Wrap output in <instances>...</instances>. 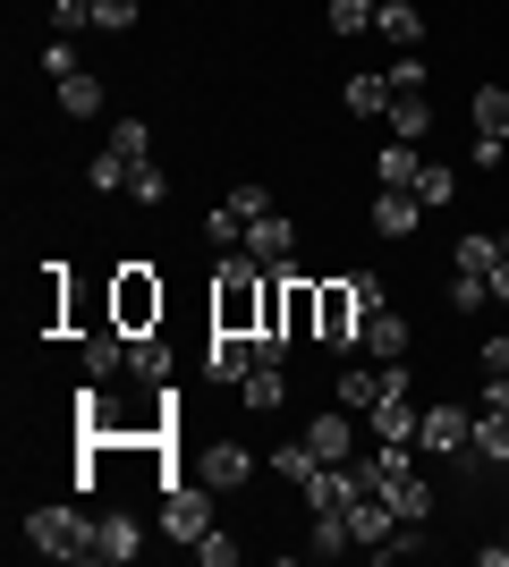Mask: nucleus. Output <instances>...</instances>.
I'll list each match as a JSON object with an SVG mask.
<instances>
[{"instance_id": "f257e3e1", "label": "nucleus", "mask_w": 509, "mask_h": 567, "mask_svg": "<svg viewBox=\"0 0 509 567\" xmlns=\"http://www.w3.org/2000/svg\"><path fill=\"white\" fill-rule=\"evenodd\" d=\"M26 543L43 550V559H94V525L51 499V508H26Z\"/></svg>"}, {"instance_id": "f03ea898", "label": "nucleus", "mask_w": 509, "mask_h": 567, "mask_svg": "<svg viewBox=\"0 0 509 567\" xmlns=\"http://www.w3.org/2000/svg\"><path fill=\"white\" fill-rule=\"evenodd\" d=\"M111 322H120L128 339H136V331H162V280H153L145 262H128L120 280H111Z\"/></svg>"}, {"instance_id": "7ed1b4c3", "label": "nucleus", "mask_w": 509, "mask_h": 567, "mask_svg": "<svg viewBox=\"0 0 509 567\" xmlns=\"http://www.w3.org/2000/svg\"><path fill=\"white\" fill-rule=\"evenodd\" d=\"M204 492H213V483H195V474H179V483H170V492H162V534H170V543H204V534H213V499H204Z\"/></svg>"}, {"instance_id": "20e7f679", "label": "nucleus", "mask_w": 509, "mask_h": 567, "mask_svg": "<svg viewBox=\"0 0 509 567\" xmlns=\"http://www.w3.org/2000/svg\"><path fill=\"white\" fill-rule=\"evenodd\" d=\"M357 331H365V306H357V288H348V280L315 288V339H323V348L357 355Z\"/></svg>"}, {"instance_id": "39448f33", "label": "nucleus", "mask_w": 509, "mask_h": 567, "mask_svg": "<svg viewBox=\"0 0 509 567\" xmlns=\"http://www.w3.org/2000/svg\"><path fill=\"white\" fill-rule=\"evenodd\" d=\"M467 432H476L467 406H425V415H416V450L425 457H467Z\"/></svg>"}, {"instance_id": "423d86ee", "label": "nucleus", "mask_w": 509, "mask_h": 567, "mask_svg": "<svg viewBox=\"0 0 509 567\" xmlns=\"http://www.w3.org/2000/svg\"><path fill=\"white\" fill-rule=\"evenodd\" d=\"M297 441H306L323 466H348V457H357V415H348V406H332V415H315Z\"/></svg>"}, {"instance_id": "0eeeda50", "label": "nucleus", "mask_w": 509, "mask_h": 567, "mask_svg": "<svg viewBox=\"0 0 509 567\" xmlns=\"http://www.w3.org/2000/svg\"><path fill=\"white\" fill-rule=\"evenodd\" d=\"M136 550H145V525L128 517V508H111V517H94V559H102V567H128V559H136Z\"/></svg>"}, {"instance_id": "6e6552de", "label": "nucleus", "mask_w": 509, "mask_h": 567, "mask_svg": "<svg viewBox=\"0 0 509 567\" xmlns=\"http://www.w3.org/2000/svg\"><path fill=\"white\" fill-rule=\"evenodd\" d=\"M204 364H213V381L238 390V381L255 373V331H213V339H204Z\"/></svg>"}, {"instance_id": "1a4fd4ad", "label": "nucleus", "mask_w": 509, "mask_h": 567, "mask_svg": "<svg viewBox=\"0 0 509 567\" xmlns=\"http://www.w3.org/2000/svg\"><path fill=\"white\" fill-rule=\"evenodd\" d=\"M348 534H357L365 550H383L390 534H399V508H390L383 492H357V499H348Z\"/></svg>"}, {"instance_id": "9d476101", "label": "nucleus", "mask_w": 509, "mask_h": 567, "mask_svg": "<svg viewBox=\"0 0 509 567\" xmlns=\"http://www.w3.org/2000/svg\"><path fill=\"white\" fill-rule=\"evenodd\" d=\"M357 348H365V355H383V364H399V355L416 348V331H408V313H390V306H383V313H365V331H357Z\"/></svg>"}, {"instance_id": "9b49d317", "label": "nucleus", "mask_w": 509, "mask_h": 567, "mask_svg": "<svg viewBox=\"0 0 509 567\" xmlns=\"http://www.w3.org/2000/svg\"><path fill=\"white\" fill-rule=\"evenodd\" d=\"M416 220H425V204H416V187H383L374 195V237H416Z\"/></svg>"}, {"instance_id": "f8f14e48", "label": "nucleus", "mask_w": 509, "mask_h": 567, "mask_svg": "<svg viewBox=\"0 0 509 567\" xmlns=\"http://www.w3.org/2000/svg\"><path fill=\"white\" fill-rule=\"evenodd\" d=\"M246 474H255V457H246L238 441H204V457H195V483L230 492V483H246Z\"/></svg>"}, {"instance_id": "ddd939ff", "label": "nucleus", "mask_w": 509, "mask_h": 567, "mask_svg": "<svg viewBox=\"0 0 509 567\" xmlns=\"http://www.w3.org/2000/svg\"><path fill=\"white\" fill-rule=\"evenodd\" d=\"M246 255L264 262V271H281V262L297 255V229H289V213H264L255 229H246Z\"/></svg>"}, {"instance_id": "4468645a", "label": "nucleus", "mask_w": 509, "mask_h": 567, "mask_svg": "<svg viewBox=\"0 0 509 567\" xmlns=\"http://www.w3.org/2000/svg\"><path fill=\"white\" fill-rule=\"evenodd\" d=\"M416 415H425L416 390H383L374 399V441H416Z\"/></svg>"}, {"instance_id": "2eb2a0df", "label": "nucleus", "mask_w": 509, "mask_h": 567, "mask_svg": "<svg viewBox=\"0 0 509 567\" xmlns=\"http://www.w3.org/2000/svg\"><path fill=\"white\" fill-rule=\"evenodd\" d=\"M374 34L399 43V51H416L425 43V9H416V0H383V9H374Z\"/></svg>"}, {"instance_id": "dca6fc26", "label": "nucleus", "mask_w": 509, "mask_h": 567, "mask_svg": "<svg viewBox=\"0 0 509 567\" xmlns=\"http://www.w3.org/2000/svg\"><path fill=\"white\" fill-rule=\"evenodd\" d=\"M467 450L485 457V466H509V406H485L476 432H467Z\"/></svg>"}, {"instance_id": "f3484780", "label": "nucleus", "mask_w": 509, "mask_h": 567, "mask_svg": "<svg viewBox=\"0 0 509 567\" xmlns=\"http://www.w3.org/2000/svg\"><path fill=\"white\" fill-rule=\"evenodd\" d=\"M128 373H136V381H170V339L136 331V339H128Z\"/></svg>"}, {"instance_id": "a211bd4d", "label": "nucleus", "mask_w": 509, "mask_h": 567, "mask_svg": "<svg viewBox=\"0 0 509 567\" xmlns=\"http://www.w3.org/2000/svg\"><path fill=\"white\" fill-rule=\"evenodd\" d=\"M374 399H383V373L348 355V364H339V406H357V415H374Z\"/></svg>"}, {"instance_id": "6ab92c4d", "label": "nucleus", "mask_w": 509, "mask_h": 567, "mask_svg": "<svg viewBox=\"0 0 509 567\" xmlns=\"http://www.w3.org/2000/svg\"><path fill=\"white\" fill-rule=\"evenodd\" d=\"M390 136H399V144H425V136H434V102H425V94H399V102H390Z\"/></svg>"}, {"instance_id": "aec40b11", "label": "nucleus", "mask_w": 509, "mask_h": 567, "mask_svg": "<svg viewBox=\"0 0 509 567\" xmlns=\"http://www.w3.org/2000/svg\"><path fill=\"white\" fill-rule=\"evenodd\" d=\"M416 169H425V144H399V136H390L383 162H374V178H383V187H416Z\"/></svg>"}, {"instance_id": "412c9836", "label": "nucleus", "mask_w": 509, "mask_h": 567, "mask_svg": "<svg viewBox=\"0 0 509 567\" xmlns=\"http://www.w3.org/2000/svg\"><path fill=\"white\" fill-rule=\"evenodd\" d=\"M238 399H246V406H255V415H272V406L289 399V373H281V364H255V373H246V381H238Z\"/></svg>"}, {"instance_id": "4be33fe9", "label": "nucleus", "mask_w": 509, "mask_h": 567, "mask_svg": "<svg viewBox=\"0 0 509 567\" xmlns=\"http://www.w3.org/2000/svg\"><path fill=\"white\" fill-rule=\"evenodd\" d=\"M120 364H128V331H120V322H111V331H94V339H85V381L120 373Z\"/></svg>"}, {"instance_id": "5701e85b", "label": "nucleus", "mask_w": 509, "mask_h": 567, "mask_svg": "<svg viewBox=\"0 0 509 567\" xmlns=\"http://www.w3.org/2000/svg\"><path fill=\"white\" fill-rule=\"evenodd\" d=\"M339 102H348L357 118H390V102H399V94H390V76H348V94H339Z\"/></svg>"}, {"instance_id": "b1692460", "label": "nucleus", "mask_w": 509, "mask_h": 567, "mask_svg": "<svg viewBox=\"0 0 509 567\" xmlns=\"http://www.w3.org/2000/svg\"><path fill=\"white\" fill-rule=\"evenodd\" d=\"M60 111L69 118H102V76H85V69L60 76Z\"/></svg>"}, {"instance_id": "393cba45", "label": "nucleus", "mask_w": 509, "mask_h": 567, "mask_svg": "<svg viewBox=\"0 0 509 567\" xmlns=\"http://www.w3.org/2000/svg\"><path fill=\"white\" fill-rule=\"evenodd\" d=\"M102 144H111V153H128V162H153V127H145V118H111V127H102Z\"/></svg>"}, {"instance_id": "a878e982", "label": "nucleus", "mask_w": 509, "mask_h": 567, "mask_svg": "<svg viewBox=\"0 0 509 567\" xmlns=\"http://www.w3.org/2000/svg\"><path fill=\"white\" fill-rule=\"evenodd\" d=\"M450 195H459V169H450V162H425V169H416V204H425V213H441Z\"/></svg>"}, {"instance_id": "bb28decb", "label": "nucleus", "mask_w": 509, "mask_h": 567, "mask_svg": "<svg viewBox=\"0 0 509 567\" xmlns=\"http://www.w3.org/2000/svg\"><path fill=\"white\" fill-rule=\"evenodd\" d=\"M204 237H213V255H230V246H246V220H238V204L221 195L213 213H204Z\"/></svg>"}, {"instance_id": "cd10ccee", "label": "nucleus", "mask_w": 509, "mask_h": 567, "mask_svg": "<svg viewBox=\"0 0 509 567\" xmlns=\"http://www.w3.org/2000/svg\"><path fill=\"white\" fill-rule=\"evenodd\" d=\"M85 178H94V187H102V195H120V187H128V178H136V162H128V153H111V144H102L94 162H85Z\"/></svg>"}, {"instance_id": "c85d7f7f", "label": "nucleus", "mask_w": 509, "mask_h": 567, "mask_svg": "<svg viewBox=\"0 0 509 567\" xmlns=\"http://www.w3.org/2000/svg\"><path fill=\"white\" fill-rule=\"evenodd\" d=\"M476 136H501V144H509V94H501V85H485V94H476Z\"/></svg>"}, {"instance_id": "c756f323", "label": "nucleus", "mask_w": 509, "mask_h": 567, "mask_svg": "<svg viewBox=\"0 0 509 567\" xmlns=\"http://www.w3.org/2000/svg\"><path fill=\"white\" fill-rule=\"evenodd\" d=\"M492 262H501V237L467 229V237H459V271H485V280H492Z\"/></svg>"}, {"instance_id": "7c9ffc66", "label": "nucleus", "mask_w": 509, "mask_h": 567, "mask_svg": "<svg viewBox=\"0 0 509 567\" xmlns=\"http://www.w3.org/2000/svg\"><path fill=\"white\" fill-rule=\"evenodd\" d=\"M492 306V280L485 271H459V280H450V313H485Z\"/></svg>"}, {"instance_id": "2f4dec72", "label": "nucleus", "mask_w": 509, "mask_h": 567, "mask_svg": "<svg viewBox=\"0 0 509 567\" xmlns=\"http://www.w3.org/2000/svg\"><path fill=\"white\" fill-rule=\"evenodd\" d=\"M374 9H383V0H332L323 18H332V34H365V25H374Z\"/></svg>"}, {"instance_id": "473e14b6", "label": "nucleus", "mask_w": 509, "mask_h": 567, "mask_svg": "<svg viewBox=\"0 0 509 567\" xmlns=\"http://www.w3.org/2000/svg\"><path fill=\"white\" fill-rule=\"evenodd\" d=\"M315 466H323V457L306 450V441H289V450H272V474H289L297 492H306V474H315Z\"/></svg>"}, {"instance_id": "72a5a7b5", "label": "nucleus", "mask_w": 509, "mask_h": 567, "mask_svg": "<svg viewBox=\"0 0 509 567\" xmlns=\"http://www.w3.org/2000/svg\"><path fill=\"white\" fill-rule=\"evenodd\" d=\"M85 9H94V25H102V34H128V25H136V9H145V0H85Z\"/></svg>"}, {"instance_id": "f704fd0d", "label": "nucleus", "mask_w": 509, "mask_h": 567, "mask_svg": "<svg viewBox=\"0 0 509 567\" xmlns=\"http://www.w3.org/2000/svg\"><path fill=\"white\" fill-rule=\"evenodd\" d=\"M383 76H390V94H425V60H416V51H399Z\"/></svg>"}, {"instance_id": "c9c22d12", "label": "nucleus", "mask_w": 509, "mask_h": 567, "mask_svg": "<svg viewBox=\"0 0 509 567\" xmlns=\"http://www.w3.org/2000/svg\"><path fill=\"white\" fill-rule=\"evenodd\" d=\"M348 288H357V306H365V313H383V306H390L383 271H348Z\"/></svg>"}, {"instance_id": "e433bc0d", "label": "nucleus", "mask_w": 509, "mask_h": 567, "mask_svg": "<svg viewBox=\"0 0 509 567\" xmlns=\"http://www.w3.org/2000/svg\"><path fill=\"white\" fill-rule=\"evenodd\" d=\"M230 204H238V220H246V229H255V220H264V213H281V204H272L264 187H230Z\"/></svg>"}, {"instance_id": "4c0bfd02", "label": "nucleus", "mask_w": 509, "mask_h": 567, "mask_svg": "<svg viewBox=\"0 0 509 567\" xmlns=\"http://www.w3.org/2000/svg\"><path fill=\"white\" fill-rule=\"evenodd\" d=\"M128 195H136V204H162V195H170V178H162V169H153V162H136V178H128Z\"/></svg>"}, {"instance_id": "58836bf2", "label": "nucleus", "mask_w": 509, "mask_h": 567, "mask_svg": "<svg viewBox=\"0 0 509 567\" xmlns=\"http://www.w3.org/2000/svg\"><path fill=\"white\" fill-rule=\"evenodd\" d=\"M195 559H204V567H230V559H238V543H230V534H221V525H213V534L195 543Z\"/></svg>"}, {"instance_id": "ea45409f", "label": "nucleus", "mask_w": 509, "mask_h": 567, "mask_svg": "<svg viewBox=\"0 0 509 567\" xmlns=\"http://www.w3.org/2000/svg\"><path fill=\"white\" fill-rule=\"evenodd\" d=\"M43 69H51V76H77V51H69V34H51V51H43Z\"/></svg>"}, {"instance_id": "a19ab883", "label": "nucleus", "mask_w": 509, "mask_h": 567, "mask_svg": "<svg viewBox=\"0 0 509 567\" xmlns=\"http://www.w3.org/2000/svg\"><path fill=\"white\" fill-rule=\"evenodd\" d=\"M485 373H509V331H501V339H485Z\"/></svg>"}, {"instance_id": "79ce46f5", "label": "nucleus", "mask_w": 509, "mask_h": 567, "mask_svg": "<svg viewBox=\"0 0 509 567\" xmlns=\"http://www.w3.org/2000/svg\"><path fill=\"white\" fill-rule=\"evenodd\" d=\"M492 306H509V255L492 262Z\"/></svg>"}, {"instance_id": "37998d69", "label": "nucleus", "mask_w": 509, "mask_h": 567, "mask_svg": "<svg viewBox=\"0 0 509 567\" xmlns=\"http://www.w3.org/2000/svg\"><path fill=\"white\" fill-rule=\"evenodd\" d=\"M501 255H509V229H501Z\"/></svg>"}, {"instance_id": "c03bdc74", "label": "nucleus", "mask_w": 509, "mask_h": 567, "mask_svg": "<svg viewBox=\"0 0 509 567\" xmlns=\"http://www.w3.org/2000/svg\"><path fill=\"white\" fill-rule=\"evenodd\" d=\"M51 9H69V0H51Z\"/></svg>"}, {"instance_id": "a18cd8bd", "label": "nucleus", "mask_w": 509, "mask_h": 567, "mask_svg": "<svg viewBox=\"0 0 509 567\" xmlns=\"http://www.w3.org/2000/svg\"><path fill=\"white\" fill-rule=\"evenodd\" d=\"M501 543H509V525H501Z\"/></svg>"}]
</instances>
